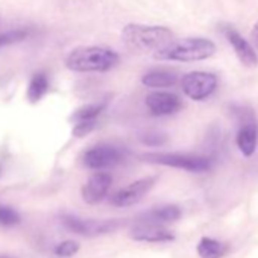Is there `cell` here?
Returning <instances> with one entry per match:
<instances>
[{
	"label": "cell",
	"mask_w": 258,
	"mask_h": 258,
	"mask_svg": "<svg viewBox=\"0 0 258 258\" xmlns=\"http://www.w3.org/2000/svg\"><path fill=\"white\" fill-rule=\"evenodd\" d=\"M20 222V214L7 205H0V225L2 226H14Z\"/></svg>",
	"instance_id": "20"
},
{
	"label": "cell",
	"mask_w": 258,
	"mask_h": 258,
	"mask_svg": "<svg viewBox=\"0 0 258 258\" xmlns=\"http://www.w3.org/2000/svg\"><path fill=\"white\" fill-rule=\"evenodd\" d=\"M220 31L225 35V38L229 41L231 47L234 49L237 58L241 61L243 66L249 69H253L258 66V56H256L255 49L238 31H235L231 25H220Z\"/></svg>",
	"instance_id": "8"
},
{
	"label": "cell",
	"mask_w": 258,
	"mask_h": 258,
	"mask_svg": "<svg viewBox=\"0 0 258 258\" xmlns=\"http://www.w3.org/2000/svg\"><path fill=\"white\" fill-rule=\"evenodd\" d=\"M131 237L137 241H149V243L172 241L175 238L172 231L166 229L164 226L145 225V223H137V226L131 231Z\"/></svg>",
	"instance_id": "14"
},
{
	"label": "cell",
	"mask_w": 258,
	"mask_h": 258,
	"mask_svg": "<svg viewBox=\"0 0 258 258\" xmlns=\"http://www.w3.org/2000/svg\"><path fill=\"white\" fill-rule=\"evenodd\" d=\"M103 109H105V102L90 103V105H85V106L79 108L78 111H75L72 118L76 123L78 121H96V117H99Z\"/></svg>",
	"instance_id": "18"
},
{
	"label": "cell",
	"mask_w": 258,
	"mask_h": 258,
	"mask_svg": "<svg viewBox=\"0 0 258 258\" xmlns=\"http://www.w3.org/2000/svg\"><path fill=\"white\" fill-rule=\"evenodd\" d=\"M181 217V208L176 205H164V207H158L154 208L148 213H143L137 220L139 223H145V225H157V226H163L166 223H172L176 222Z\"/></svg>",
	"instance_id": "13"
},
{
	"label": "cell",
	"mask_w": 258,
	"mask_h": 258,
	"mask_svg": "<svg viewBox=\"0 0 258 258\" xmlns=\"http://www.w3.org/2000/svg\"><path fill=\"white\" fill-rule=\"evenodd\" d=\"M182 91L191 100L201 102L208 99L217 88V76L210 72H191L181 81Z\"/></svg>",
	"instance_id": "6"
},
{
	"label": "cell",
	"mask_w": 258,
	"mask_h": 258,
	"mask_svg": "<svg viewBox=\"0 0 258 258\" xmlns=\"http://www.w3.org/2000/svg\"><path fill=\"white\" fill-rule=\"evenodd\" d=\"M79 250V243L73 241V240H66L59 244H56V247L53 249L56 256L61 258H70L72 255H75Z\"/></svg>",
	"instance_id": "21"
},
{
	"label": "cell",
	"mask_w": 258,
	"mask_h": 258,
	"mask_svg": "<svg viewBox=\"0 0 258 258\" xmlns=\"http://www.w3.org/2000/svg\"><path fill=\"white\" fill-rule=\"evenodd\" d=\"M234 114L238 117L240 121V127L235 137L237 148L244 157H252L256 151V143H258V129H256L255 115L252 109L243 106H235Z\"/></svg>",
	"instance_id": "5"
},
{
	"label": "cell",
	"mask_w": 258,
	"mask_h": 258,
	"mask_svg": "<svg viewBox=\"0 0 258 258\" xmlns=\"http://www.w3.org/2000/svg\"><path fill=\"white\" fill-rule=\"evenodd\" d=\"M166 142V137L163 134H149L143 139V143L148 146H160Z\"/></svg>",
	"instance_id": "23"
},
{
	"label": "cell",
	"mask_w": 258,
	"mask_h": 258,
	"mask_svg": "<svg viewBox=\"0 0 258 258\" xmlns=\"http://www.w3.org/2000/svg\"><path fill=\"white\" fill-rule=\"evenodd\" d=\"M143 160L148 163L163 164V166H169V167H175V169H182V170L193 172V173H202V172H207L213 167V163L210 158L201 157V155H190V154L154 152V154H145Z\"/></svg>",
	"instance_id": "4"
},
{
	"label": "cell",
	"mask_w": 258,
	"mask_h": 258,
	"mask_svg": "<svg viewBox=\"0 0 258 258\" xmlns=\"http://www.w3.org/2000/svg\"><path fill=\"white\" fill-rule=\"evenodd\" d=\"M96 127V121H78L73 127V136L76 137H84L90 134Z\"/></svg>",
	"instance_id": "22"
},
{
	"label": "cell",
	"mask_w": 258,
	"mask_h": 258,
	"mask_svg": "<svg viewBox=\"0 0 258 258\" xmlns=\"http://www.w3.org/2000/svg\"><path fill=\"white\" fill-rule=\"evenodd\" d=\"M155 184V178H143L139 179L133 184H129L127 187L118 190L112 198L111 204L115 207H129L137 204Z\"/></svg>",
	"instance_id": "10"
},
{
	"label": "cell",
	"mask_w": 258,
	"mask_h": 258,
	"mask_svg": "<svg viewBox=\"0 0 258 258\" xmlns=\"http://www.w3.org/2000/svg\"><path fill=\"white\" fill-rule=\"evenodd\" d=\"M123 43L139 52H160L173 41V32L164 26L127 25L121 32Z\"/></svg>",
	"instance_id": "1"
},
{
	"label": "cell",
	"mask_w": 258,
	"mask_h": 258,
	"mask_svg": "<svg viewBox=\"0 0 258 258\" xmlns=\"http://www.w3.org/2000/svg\"><path fill=\"white\" fill-rule=\"evenodd\" d=\"M176 81H178L176 73L170 70H151L142 78L143 85L149 88H167L175 85Z\"/></svg>",
	"instance_id": "15"
},
{
	"label": "cell",
	"mask_w": 258,
	"mask_h": 258,
	"mask_svg": "<svg viewBox=\"0 0 258 258\" xmlns=\"http://www.w3.org/2000/svg\"><path fill=\"white\" fill-rule=\"evenodd\" d=\"M146 105L152 115H170L182 108V100L173 93L155 91L146 97Z\"/></svg>",
	"instance_id": "11"
},
{
	"label": "cell",
	"mask_w": 258,
	"mask_h": 258,
	"mask_svg": "<svg viewBox=\"0 0 258 258\" xmlns=\"http://www.w3.org/2000/svg\"><path fill=\"white\" fill-rule=\"evenodd\" d=\"M29 31L26 29H16V31H7L0 34V47H5L10 44H16L28 38Z\"/></svg>",
	"instance_id": "19"
},
{
	"label": "cell",
	"mask_w": 258,
	"mask_h": 258,
	"mask_svg": "<svg viewBox=\"0 0 258 258\" xmlns=\"http://www.w3.org/2000/svg\"><path fill=\"white\" fill-rule=\"evenodd\" d=\"M0 258H11V256H8V255H0Z\"/></svg>",
	"instance_id": "25"
},
{
	"label": "cell",
	"mask_w": 258,
	"mask_h": 258,
	"mask_svg": "<svg viewBox=\"0 0 258 258\" xmlns=\"http://www.w3.org/2000/svg\"><path fill=\"white\" fill-rule=\"evenodd\" d=\"M112 178L109 173L105 172H97L94 175L90 176V179L85 182V185L82 187V198L87 204L94 205L99 204L105 195L108 193L109 187H111Z\"/></svg>",
	"instance_id": "12"
},
{
	"label": "cell",
	"mask_w": 258,
	"mask_h": 258,
	"mask_svg": "<svg viewBox=\"0 0 258 258\" xmlns=\"http://www.w3.org/2000/svg\"><path fill=\"white\" fill-rule=\"evenodd\" d=\"M226 252L228 246L211 237H202L198 243V255L201 258H222Z\"/></svg>",
	"instance_id": "16"
},
{
	"label": "cell",
	"mask_w": 258,
	"mask_h": 258,
	"mask_svg": "<svg viewBox=\"0 0 258 258\" xmlns=\"http://www.w3.org/2000/svg\"><path fill=\"white\" fill-rule=\"evenodd\" d=\"M49 91V78L46 73H35L28 85V99L35 103L43 99V96Z\"/></svg>",
	"instance_id": "17"
},
{
	"label": "cell",
	"mask_w": 258,
	"mask_h": 258,
	"mask_svg": "<svg viewBox=\"0 0 258 258\" xmlns=\"http://www.w3.org/2000/svg\"><path fill=\"white\" fill-rule=\"evenodd\" d=\"M61 223L66 229L84 235V237H96L112 232L118 228L117 220H93V219H81L76 216H62Z\"/></svg>",
	"instance_id": "7"
},
{
	"label": "cell",
	"mask_w": 258,
	"mask_h": 258,
	"mask_svg": "<svg viewBox=\"0 0 258 258\" xmlns=\"http://www.w3.org/2000/svg\"><path fill=\"white\" fill-rule=\"evenodd\" d=\"M252 41H253L255 47L258 49V22L255 23V26L252 29Z\"/></svg>",
	"instance_id": "24"
},
{
	"label": "cell",
	"mask_w": 258,
	"mask_h": 258,
	"mask_svg": "<svg viewBox=\"0 0 258 258\" xmlns=\"http://www.w3.org/2000/svg\"><path fill=\"white\" fill-rule=\"evenodd\" d=\"M216 52V46L213 41L207 38H182L173 40L164 49L155 53L157 59L166 61H179V62H193L202 61L213 56Z\"/></svg>",
	"instance_id": "3"
},
{
	"label": "cell",
	"mask_w": 258,
	"mask_h": 258,
	"mask_svg": "<svg viewBox=\"0 0 258 258\" xmlns=\"http://www.w3.org/2000/svg\"><path fill=\"white\" fill-rule=\"evenodd\" d=\"M118 64V55L103 46H85L72 50L66 59V66L72 72H108Z\"/></svg>",
	"instance_id": "2"
},
{
	"label": "cell",
	"mask_w": 258,
	"mask_h": 258,
	"mask_svg": "<svg viewBox=\"0 0 258 258\" xmlns=\"http://www.w3.org/2000/svg\"><path fill=\"white\" fill-rule=\"evenodd\" d=\"M121 161V152L118 148L111 145H99L87 151L84 155V163L88 169L103 170L112 167Z\"/></svg>",
	"instance_id": "9"
}]
</instances>
